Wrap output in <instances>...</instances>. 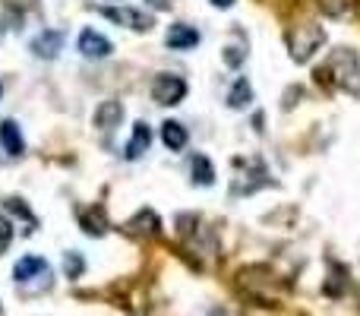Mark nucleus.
<instances>
[{
    "instance_id": "f03ea898",
    "label": "nucleus",
    "mask_w": 360,
    "mask_h": 316,
    "mask_svg": "<svg viewBox=\"0 0 360 316\" xmlns=\"http://www.w3.org/2000/svg\"><path fill=\"white\" fill-rule=\"evenodd\" d=\"M326 42V29L316 23H304L294 32H288V48H291V61L294 63H307Z\"/></svg>"
},
{
    "instance_id": "f257e3e1",
    "label": "nucleus",
    "mask_w": 360,
    "mask_h": 316,
    "mask_svg": "<svg viewBox=\"0 0 360 316\" xmlns=\"http://www.w3.org/2000/svg\"><path fill=\"white\" fill-rule=\"evenodd\" d=\"M316 80H326L342 92L360 99V54L354 48H335L329 54V61L316 70Z\"/></svg>"
},
{
    "instance_id": "20e7f679",
    "label": "nucleus",
    "mask_w": 360,
    "mask_h": 316,
    "mask_svg": "<svg viewBox=\"0 0 360 316\" xmlns=\"http://www.w3.org/2000/svg\"><path fill=\"white\" fill-rule=\"evenodd\" d=\"M101 16H108L111 23H117V25H127V29H136V32H149L152 29L149 13L130 10V6H101Z\"/></svg>"
},
{
    "instance_id": "dca6fc26",
    "label": "nucleus",
    "mask_w": 360,
    "mask_h": 316,
    "mask_svg": "<svg viewBox=\"0 0 360 316\" xmlns=\"http://www.w3.org/2000/svg\"><path fill=\"white\" fill-rule=\"evenodd\" d=\"M250 101H253V89H250V82L243 80H237L234 82V89L228 92V108H234V111H240V108H247Z\"/></svg>"
},
{
    "instance_id": "423d86ee",
    "label": "nucleus",
    "mask_w": 360,
    "mask_h": 316,
    "mask_svg": "<svg viewBox=\"0 0 360 316\" xmlns=\"http://www.w3.org/2000/svg\"><path fill=\"white\" fill-rule=\"evenodd\" d=\"M38 275L48 279V263H44V256H22V260L13 266V279H16L19 285H29Z\"/></svg>"
},
{
    "instance_id": "a211bd4d",
    "label": "nucleus",
    "mask_w": 360,
    "mask_h": 316,
    "mask_svg": "<svg viewBox=\"0 0 360 316\" xmlns=\"http://www.w3.org/2000/svg\"><path fill=\"white\" fill-rule=\"evenodd\" d=\"M10 244H13V222L6 215H0V253H6Z\"/></svg>"
},
{
    "instance_id": "f8f14e48",
    "label": "nucleus",
    "mask_w": 360,
    "mask_h": 316,
    "mask_svg": "<svg viewBox=\"0 0 360 316\" xmlns=\"http://www.w3.org/2000/svg\"><path fill=\"white\" fill-rule=\"evenodd\" d=\"M79 222H82V231H89L92 237H101L108 231V218L101 212V206H89L86 212H79Z\"/></svg>"
},
{
    "instance_id": "7ed1b4c3",
    "label": "nucleus",
    "mask_w": 360,
    "mask_h": 316,
    "mask_svg": "<svg viewBox=\"0 0 360 316\" xmlns=\"http://www.w3.org/2000/svg\"><path fill=\"white\" fill-rule=\"evenodd\" d=\"M184 95H186V82L174 73H162V76H155V82H152V99L165 108L180 105Z\"/></svg>"
},
{
    "instance_id": "ddd939ff",
    "label": "nucleus",
    "mask_w": 360,
    "mask_h": 316,
    "mask_svg": "<svg viewBox=\"0 0 360 316\" xmlns=\"http://www.w3.org/2000/svg\"><path fill=\"white\" fill-rule=\"evenodd\" d=\"M158 228H162V222H158V215L152 209H143L136 218L127 222V231H130V234H158Z\"/></svg>"
},
{
    "instance_id": "0eeeda50",
    "label": "nucleus",
    "mask_w": 360,
    "mask_h": 316,
    "mask_svg": "<svg viewBox=\"0 0 360 316\" xmlns=\"http://www.w3.org/2000/svg\"><path fill=\"white\" fill-rule=\"evenodd\" d=\"M165 44H168L171 51H190L199 44V32L186 23H174L168 29V35H165Z\"/></svg>"
},
{
    "instance_id": "412c9836",
    "label": "nucleus",
    "mask_w": 360,
    "mask_h": 316,
    "mask_svg": "<svg viewBox=\"0 0 360 316\" xmlns=\"http://www.w3.org/2000/svg\"><path fill=\"white\" fill-rule=\"evenodd\" d=\"M6 206H10V209L16 212V215H22V218H29V222H35V215H32V212L22 206V199H16V196H13V199H6Z\"/></svg>"
},
{
    "instance_id": "4be33fe9",
    "label": "nucleus",
    "mask_w": 360,
    "mask_h": 316,
    "mask_svg": "<svg viewBox=\"0 0 360 316\" xmlns=\"http://www.w3.org/2000/svg\"><path fill=\"white\" fill-rule=\"evenodd\" d=\"M171 4H174V0H149L152 10H171Z\"/></svg>"
},
{
    "instance_id": "5701e85b",
    "label": "nucleus",
    "mask_w": 360,
    "mask_h": 316,
    "mask_svg": "<svg viewBox=\"0 0 360 316\" xmlns=\"http://www.w3.org/2000/svg\"><path fill=\"white\" fill-rule=\"evenodd\" d=\"M212 6H218V10H228V6H234V0H209Z\"/></svg>"
},
{
    "instance_id": "39448f33",
    "label": "nucleus",
    "mask_w": 360,
    "mask_h": 316,
    "mask_svg": "<svg viewBox=\"0 0 360 316\" xmlns=\"http://www.w3.org/2000/svg\"><path fill=\"white\" fill-rule=\"evenodd\" d=\"M76 44H79V51L86 57H92V61H101V57H108L114 51V44L108 42L101 32H95V29H82L79 32V42H76Z\"/></svg>"
},
{
    "instance_id": "2eb2a0df",
    "label": "nucleus",
    "mask_w": 360,
    "mask_h": 316,
    "mask_svg": "<svg viewBox=\"0 0 360 316\" xmlns=\"http://www.w3.org/2000/svg\"><path fill=\"white\" fill-rule=\"evenodd\" d=\"M193 184L199 187H212L215 184V165H212L205 156H193Z\"/></svg>"
},
{
    "instance_id": "1a4fd4ad",
    "label": "nucleus",
    "mask_w": 360,
    "mask_h": 316,
    "mask_svg": "<svg viewBox=\"0 0 360 316\" xmlns=\"http://www.w3.org/2000/svg\"><path fill=\"white\" fill-rule=\"evenodd\" d=\"M0 146H4V152L6 156H13V158H19L25 152L22 133H19L16 120H4V124H0Z\"/></svg>"
},
{
    "instance_id": "9d476101",
    "label": "nucleus",
    "mask_w": 360,
    "mask_h": 316,
    "mask_svg": "<svg viewBox=\"0 0 360 316\" xmlns=\"http://www.w3.org/2000/svg\"><path fill=\"white\" fill-rule=\"evenodd\" d=\"M149 143H152V130H149V124H143V120H139V124L133 127V137H130V143H127V152H124V156L130 158V161L143 158L146 149H149Z\"/></svg>"
},
{
    "instance_id": "b1692460",
    "label": "nucleus",
    "mask_w": 360,
    "mask_h": 316,
    "mask_svg": "<svg viewBox=\"0 0 360 316\" xmlns=\"http://www.w3.org/2000/svg\"><path fill=\"white\" fill-rule=\"evenodd\" d=\"M212 316H224V313H221V310H215V313H212Z\"/></svg>"
},
{
    "instance_id": "9b49d317",
    "label": "nucleus",
    "mask_w": 360,
    "mask_h": 316,
    "mask_svg": "<svg viewBox=\"0 0 360 316\" xmlns=\"http://www.w3.org/2000/svg\"><path fill=\"white\" fill-rule=\"evenodd\" d=\"M120 120H124V105L120 101H101L98 111H95V127L98 130H114Z\"/></svg>"
},
{
    "instance_id": "393cba45",
    "label": "nucleus",
    "mask_w": 360,
    "mask_h": 316,
    "mask_svg": "<svg viewBox=\"0 0 360 316\" xmlns=\"http://www.w3.org/2000/svg\"><path fill=\"white\" fill-rule=\"evenodd\" d=\"M0 95H4V86H0Z\"/></svg>"
},
{
    "instance_id": "4468645a",
    "label": "nucleus",
    "mask_w": 360,
    "mask_h": 316,
    "mask_svg": "<svg viewBox=\"0 0 360 316\" xmlns=\"http://www.w3.org/2000/svg\"><path fill=\"white\" fill-rule=\"evenodd\" d=\"M162 143L168 146L171 152H180L186 146V127L177 124V120H165L162 124Z\"/></svg>"
},
{
    "instance_id": "f3484780",
    "label": "nucleus",
    "mask_w": 360,
    "mask_h": 316,
    "mask_svg": "<svg viewBox=\"0 0 360 316\" xmlns=\"http://www.w3.org/2000/svg\"><path fill=\"white\" fill-rule=\"evenodd\" d=\"M319 10L332 19H345L357 10V0H319Z\"/></svg>"
},
{
    "instance_id": "6e6552de",
    "label": "nucleus",
    "mask_w": 360,
    "mask_h": 316,
    "mask_svg": "<svg viewBox=\"0 0 360 316\" xmlns=\"http://www.w3.org/2000/svg\"><path fill=\"white\" fill-rule=\"evenodd\" d=\"M32 54L35 57H41V61H51V57H57V51L63 48V32H41V35H35L32 38Z\"/></svg>"
},
{
    "instance_id": "6ab92c4d",
    "label": "nucleus",
    "mask_w": 360,
    "mask_h": 316,
    "mask_svg": "<svg viewBox=\"0 0 360 316\" xmlns=\"http://www.w3.org/2000/svg\"><path fill=\"white\" fill-rule=\"evenodd\" d=\"M82 269H86V263H82V256L70 250V253H67V279H79V272H82Z\"/></svg>"
},
{
    "instance_id": "aec40b11",
    "label": "nucleus",
    "mask_w": 360,
    "mask_h": 316,
    "mask_svg": "<svg viewBox=\"0 0 360 316\" xmlns=\"http://www.w3.org/2000/svg\"><path fill=\"white\" fill-rule=\"evenodd\" d=\"M224 63H228V67H240L243 61H247V51L243 48H234V44H231V48H224Z\"/></svg>"
}]
</instances>
